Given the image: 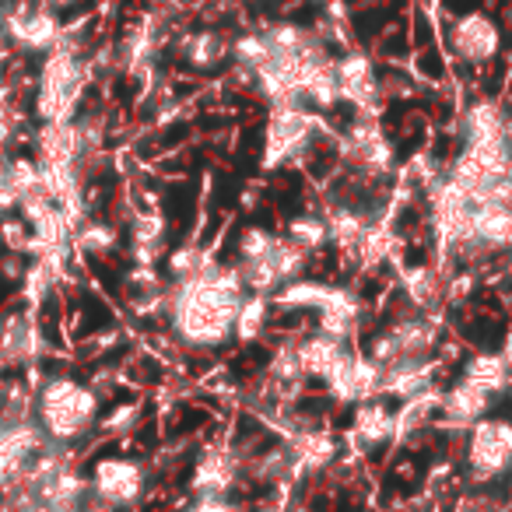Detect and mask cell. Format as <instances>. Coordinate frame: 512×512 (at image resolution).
Returning a JSON list of instances; mask_svg holds the SVG:
<instances>
[{"label":"cell","instance_id":"1","mask_svg":"<svg viewBox=\"0 0 512 512\" xmlns=\"http://www.w3.org/2000/svg\"><path fill=\"white\" fill-rule=\"evenodd\" d=\"M242 299H246V285L239 267L211 260L193 278L172 281L162 320L179 348L214 355L235 344V316Z\"/></svg>","mask_w":512,"mask_h":512},{"label":"cell","instance_id":"2","mask_svg":"<svg viewBox=\"0 0 512 512\" xmlns=\"http://www.w3.org/2000/svg\"><path fill=\"white\" fill-rule=\"evenodd\" d=\"M102 411H106L102 393L71 372H53L43 383H36L32 418L57 446H81L85 439H92L99 432Z\"/></svg>","mask_w":512,"mask_h":512},{"label":"cell","instance_id":"3","mask_svg":"<svg viewBox=\"0 0 512 512\" xmlns=\"http://www.w3.org/2000/svg\"><path fill=\"white\" fill-rule=\"evenodd\" d=\"M92 85V71H88V57L71 36L57 46L53 53H46L36 74V109L39 123H64L74 120L85 102V92Z\"/></svg>","mask_w":512,"mask_h":512},{"label":"cell","instance_id":"4","mask_svg":"<svg viewBox=\"0 0 512 512\" xmlns=\"http://www.w3.org/2000/svg\"><path fill=\"white\" fill-rule=\"evenodd\" d=\"M337 130L327 123V116L309 106H271L264 123V148H260V169L281 172L306 165L320 151L323 141H330Z\"/></svg>","mask_w":512,"mask_h":512},{"label":"cell","instance_id":"5","mask_svg":"<svg viewBox=\"0 0 512 512\" xmlns=\"http://www.w3.org/2000/svg\"><path fill=\"white\" fill-rule=\"evenodd\" d=\"M512 477V418L488 414L463 432V481L495 488Z\"/></svg>","mask_w":512,"mask_h":512},{"label":"cell","instance_id":"6","mask_svg":"<svg viewBox=\"0 0 512 512\" xmlns=\"http://www.w3.org/2000/svg\"><path fill=\"white\" fill-rule=\"evenodd\" d=\"M337 162L365 183H383L397 172V148L376 113H355L344 130H337Z\"/></svg>","mask_w":512,"mask_h":512},{"label":"cell","instance_id":"7","mask_svg":"<svg viewBox=\"0 0 512 512\" xmlns=\"http://www.w3.org/2000/svg\"><path fill=\"white\" fill-rule=\"evenodd\" d=\"M442 341V323L435 313H421V309H411V313H400L393 320H383L369 337H365V355L383 369V365H393L400 358H435Z\"/></svg>","mask_w":512,"mask_h":512},{"label":"cell","instance_id":"8","mask_svg":"<svg viewBox=\"0 0 512 512\" xmlns=\"http://www.w3.org/2000/svg\"><path fill=\"white\" fill-rule=\"evenodd\" d=\"M67 39L64 18L43 0H11L0 8V43L22 57H46Z\"/></svg>","mask_w":512,"mask_h":512},{"label":"cell","instance_id":"9","mask_svg":"<svg viewBox=\"0 0 512 512\" xmlns=\"http://www.w3.org/2000/svg\"><path fill=\"white\" fill-rule=\"evenodd\" d=\"M151 470L130 453H102L88 467V491L99 505L113 512H134L144 502Z\"/></svg>","mask_w":512,"mask_h":512},{"label":"cell","instance_id":"10","mask_svg":"<svg viewBox=\"0 0 512 512\" xmlns=\"http://www.w3.org/2000/svg\"><path fill=\"white\" fill-rule=\"evenodd\" d=\"M512 253V200L502 197H474L467 214V232H463L460 260L470 267Z\"/></svg>","mask_w":512,"mask_h":512},{"label":"cell","instance_id":"11","mask_svg":"<svg viewBox=\"0 0 512 512\" xmlns=\"http://www.w3.org/2000/svg\"><path fill=\"white\" fill-rule=\"evenodd\" d=\"M502 25L495 15L484 8H470L456 15L446 29V46L453 53L456 64L470 67V71H484L502 57Z\"/></svg>","mask_w":512,"mask_h":512},{"label":"cell","instance_id":"12","mask_svg":"<svg viewBox=\"0 0 512 512\" xmlns=\"http://www.w3.org/2000/svg\"><path fill=\"white\" fill-rule=\"evenodd\" d=\"M337 88H341V106H351L355 113H376L383 106V74L369 50L348 46L334 57Z\"/></svg>","mask_w":512,"mask_h":512},{"label":"cell","instance_id":"13","mask_svg":"<svg viewBox=\"0 0 512 512\" xmlns=\"http://www.w3.org/2000/svg\"><path fill=\"white\" fill-rule=\"evenodd\" d=\"M242 474H246V460H242L239 449L228 446V442H207V446L193 456L186 488H190V498L235 495Z\"/></svg>","mask_w":512,"mask_h":512},{"label":"cell","instance_id":"14","mask_svg":"<svg viewBox=\"0 0 512 512\" xmlns=\"http://www.w3.org/2000/svg\"><path fill=\"white\" fill-rule=\"evenodd\" d=\"M46 442L50 439L36 425V418L0 425V495H8L25 481V474L32 470V463L43 453Z\"/></svg>","mask_w":512,"mask_h":512},{"label":"cell","instance_id":"15","mask_svg":"<svg viewBox=\"0 0 512 512\" xmlns=\"http://www.w3.org/2000/svg\"><path fill=\"white\" fill-rule=\"evenodd\" d=\"M365 316H369V302L355 285H330L323 306L316 309V327L320 334L337 337L344 344H355L365 330Z\"/></svg>","mask_w":512,"mask_h":512},{"label":"cell","instance_id":"16","mask_svg":"<svg viewBox=\"0 0 512 512\" xmlns=\"http://www.w3.org/2000/svg\"><path fill=\"white\" fill-rule=\"evenodd\" d=\"M351 446L362 456H372L379 449L397 442V407L386 397H369L365 404L351 407V425H348Z\"/></svg>","mask_w":512,"mask_h":512},{"label":"cell","instance_id":"17","mask_svg":"<svg viewBox=\"0 0 512 512\" xmlns=\"http://www.w3.org/2000/svg\"><path fill=\"white\" fill-rule=\"evenodd\" d=\"M379 379H383V369L365 355L362 348L351 351V358L334 372V376L323 383L327 390V400L337 407H358L369 397H379Z\"/></svg>","mask_w":512,"mask_h":512},{"label":"cell","instance_id":"18","mask_svg":"<svg viewBox=\"0 0 512 512\" xmlns=\"http://www.w3.org/2000/svg\"><path fill=\"white\" fill-rule=\"evenodd\" d=\"M495 397L484 393L481 386L467 383V379H456V383L442 386V400H439V428H453V432H467L470 425H477L481 418H488Z\"/></svg>","mask_w":512,"mask_h":512},{"label":"cell","instance_id":"19","mask_svg":"<svg viewBox=\"0 0 512 512\" xmlns=\"http://www.w3.org/2000/svg\"><path fill=\"white\" fill-rule=\"evenodd\" d=\"M439 372H442L439 358H400V362H393V365H383L379 397L404 404V400L439 386Z\"/></svg>","mask_w":512,"mask_h":512},{"label":"cell","instance_id":"20","mask_svg":"<svg viewBox=\"0 0 512 512\" xmlns=\"http://www.w3.org/2000/svg\"><path fill=\"white\" fill-rule=\"evenodd\" d=\"M176 53L190 71L214 74L228 64V57H232V32L218 29V25L190 29L176 39Z\"/></svg>","mask_w":512,"mask_h":512},{"label":"cell","instance_id":"21","mask_svg":"<svg viewBox=\"0 0 512 512\" xmlns=\"http://www.w3.org/2000/svg\"><path fill=\"white\" fill-rule=\"evenodd\" d=\"M43 355V330L32 309H18L0 320V362L29 365Z\"/></svg>","mask_w":512,"mask_h":512},{"label":"cell","instance_id":"22","mask_svg":"<svg viewBox=\"0 0 512 512\" xmlns=\"http://www.w3.org/2000/svg\"><path fill=\"white\" fill-rule=\"evenodd\" d=\"M355 344H344L337 337H327L320 330H309L299 337V358H302V372H306L309 383H327L337 369L351 358Z\"/></svg>","mask_w":512,"mask_h":512},{"label":"cell","instance_id":"23","mask_svg":"<svg viewBox=\"0 0 512 512\" xmlns=\"http://www.w3.org/2000/svg\"><path fill=\"white\" fill-rule=\"evenodd\" d=\"M460 379H467V383L481 386L484 393H491L495 400L509 397L512 393V372L509 365H505V358L498 355V351H470L467 358H463L460 365Z\"/></svg>","mask_w":512,"mask_h":512},{"label":"cell","instance_id":"24","mask_svg":"<svg viewBox=\"0 0 512 512\" xmlns=\"http://www.w3.org/2000/svg\"><path fill=\"white\" fill-rule=\"evenodd\" d=\"M400 285H404V295L411 302V309H421V313H435V306L446 295V281H442V271L432 264H414L400 274Z\"/></svg>","mask_w":512,"mask_h":512},{"label":"cell","instance_id":"25","mask_svg":"<svg viewBox=\"0 0 512 512\" xmlns=\"http://www.w3.org/2000/svg\"><path fill=\"white\" fill-rule=\"evenodd\" d=\"M327 292H330V281L302 274V278L288 281V285L274 295V313H292V316H306L309 313V316H313L316 309L323 306Z\"/></svg>","mask_w":512,"mask_h":512},{"label":"cell","instance_id":"26","mask_svg":"<svg viewBox=\"0 0 512 512\" xmlns=\"http://www.w3.org/2000/svg\"><path fill=\"white\" fill-rule=\"evenodd\" d=\"M281 239L285 235L271 225H260V221H249V225L239 228L235 235V246H232V264L242 267V264H260V260H271L278 253Z\"/></svg>","mask_w":512,"mask_h":512},{"label":"cell","instance_id":"27","mask_svg":"<svg viewBox=\"0 0 512 512\" xmlns=\"http://www.w3.org/2000/svg\"><path fill=\"white\" fill-rule=\"evenodd\" d=\"M274 323V299L271 295H256L246 292L239 306V316H235V344H256L264 341L267 330Z\"/></svg>","mask_w":512,"mask_h":512},{"label":"cell","instance_id":"28","mask_svg":"<svg viewBox=\"0 0 512 512\" xmlns=\"http://www.w3.org/2000/svg\"><path fill=\"white\" fill-rule=\"evenodd\" d=\"M285 235L292 246H299L302 253L316 256L323 253V249L330 246V228H327V218H323V211H299L292 214V218L285 221Z\"/></svg>","mask_w":512,"mask_h":512},{"label":"cell","instance_id":"29","mask_svg":"<svg viewBox=\"0 0 512 512\" xmlns=\"http://www.w3.org/2000/svg\"><path fill=\"white\" fill-rule=\"evenodd\" d=\"M214 256L207 253L200 242H179L176 249H169L165 253V260H162V274H165V281H186V278H193V274H200L207 264H211Z\"/></svg>","mask_w":512,"mask_h":512},{"label":"cell","instance_id":"30","mask_svg":"<svg viewBox=\"0 0 512 512\" xmlns=\"http://www.w3.org/2000/svg\"><path fill=\"white\" fill-rule=\"evenodd\" d=\"M74 242L88 256H109L113 249H120V228L102 218H81L74 225Z\"/></svg>","mask_w":512,"mask_h":512},{"label":"cell","instance_id":"31","mask_svg":"<svg viewBox=\"0 0 512 512\" xmlns=\"http://www.w3.org/2000/svg\"><path fill=\"white\" fill-rule=\"evenodd\" d=\"M141 421H144V407L137 400H123V404H113L109 411H102L99 432L106 439H123V435L137 432Z\"/></svg>","mask_w":512,"mask_h":512},{"label":"cell","instance_id":"32","mask_svg":"<svg viewBox=\"0 0 512 512\" xmlns=\"http://www.w3.org/2000/svg\"><path fill=\"white\" fill-rule=\"evenodd\" d=\"M512 509V495L498 488H463L456 495L453 509L449 512H509Z\"/></svg>","mask_w":512,"mask_h":512},{"label":"cell","instance_id":"33","mask_svg":"<svg viewBox=\"0 0 512 512\" xmlns=\"http://www.w3.org/2000/svg\"><path fill=\"white\" fill-rule=\"evenodd\" d=\"M183 512H246V505L235 495H221V498H190Z\"/></svg>","mask_w":512,"mask_h":512},{"label":"cell","instance_id":"34","mask_svg":"<svg viewBox=\"0 0 512 512\" xmlns=\"http://www.w3.org/2000/svg\"><path fill=\"white\" fill-rule=\"evenodd\" d=\"M498 355L505 358V365H509V372H512V327L502 334V344H498Z\"/></svg>","mask_w":512,"mask_h":512},{"label":"cell","instance_id":"35","mask_svg":"<svg viewBox=\"0 0 512 512\" xmlns=\"http://www.w3.org/2000/svg\"><path fill=\"white\" fill-rule=\"evenodd\" d=\"M46 8H53L57 15H64V11H71V8H78L81 0H43Z\"/></svg>","mask_w":512,"mask_h":512},{"label":"cell","instance_id":"36","mask_svg":"<svg viewBox=\"0 0 512 512\" xmlns=\"http://www.w3.org/2000/svg\"><path fill=\"white\" fill-rule=\"evenodd\" d=\"M509 481H512V477H509ZM509 495H512V491H509Z\"/></svg>","mask_w":512,"mask_h":512}]
</instances>
